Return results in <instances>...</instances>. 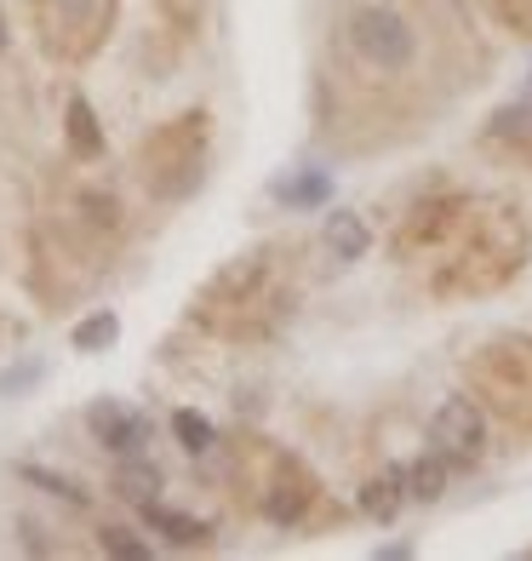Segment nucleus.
I'll use <instances>...</instances> for the list:
<instances>
[{"label": "nucleus", "instance_id": "1", "mask_svg": "<svg viewBox=\"0 0 532 561\" xmlns=\"http://www.w3.org/2000/svg\"><path fill=\"white\" fill-rule=\"evenodd\" d=\"M527 259V224L516 207H487L475 213L470 236L459 241V252L447 259V270H436V293L459 298V293H493L504 287Z\"/></svg>", "mask_w": 532, "mask_h": 561}, {"label": "nucleus", "instance_id": "2", "mask_svg": "<svg viewBox=\"0 0 532 561\" xmlns=\"http://www.w3.org/2000/svg\"><path fill=\"white\" fill-rule=\"evenodd\" d=\"M338 46L372 75H407L418 64V23L395 0H355L338 18Z\"/></svg>", "mask_w": 532, "mask_h": 561}, {"label": "nucleus", "instance_id": "3", "mask_svg": "<svg viewBox=\"0 0 532 561\" xmlns=\"http://www.w3.org/2000/svg\"><path fill=\"white\" fill-rule=\"evenodd\" d=\"M207 133H212L207 110H189V115H177L172 126H161V133H149L143 156H138L149 195L189 201L200 190V178H207Z\"/></svg>", "mask_w": 532, "mask_h": 561}, {"label": "nucleus", "instance_id": "4", "mask_svg": "<svg viewBox=\"0 0 532 561\" xmlns=\"http://www.w3.org/2000/svg\"><path fill=\"white\" fill-rule=\"evenodd\" d=\"M115 23V0H35V30L41 46L63 64H81L104 46Z\"/></svg>", "mask_w": 532, "mask_h": 561}, {"label": "nucleus", "instance_id": "5", "mask_svg": "<svg viewBox=\"0 0 532 561\" xmlns=\"http://www.w3.org/2000/svg\"><path fill=\"white\" fill-rule=\"evenodd\" d=\"M470 378L516 424H532V344L527 339H493V344H481L470 355Z\"/></svg>", "mask_w": 532, "mask_h": 561}, {"label": "nucleus", "instance_id": "6", "mask_svg": "<svg viewBox=\"0 0 532 561\" xmlns=\"http://www.w3.org/2000/svg\"><path fill=\"white\" fill-rule=\"evenodd\" d=\"M269 270H275L269 252H246V259L223 264V270L212 275V287L200 293V316L218 321V327H230L235 310H258V298H264V287H269Z\"/></svg>", "mask_w": 532, "mask_h": 561}, {"label": "nucleus", "instance_id": "7", "mask_svg": "<svg viewBox=\"0 0 532 561\" xmlns=\"http://www.w3.org/2000/svg\"><path fill=\"white\" fill-rule=\"evenodd\" d=\"M429 442L436 453H447L452 465H475L487 453V413L475 407V396H447L429 419Z\"/></svg>", "mask_w": 532, "mask_h": 561}, {"label": "nucleus", "instance_id": "8", "mask_svg": "<svg viewBox=\"0 0 532 561\" xmlns=\"http://www.w3.org/2000/svg\"><path fill=\"white\" fill-rule=\"evenodd\" d=\"M310 504H315V476L303 470L298 458H281V465H275V481L258 493V510L275 527H303Z\"/></svg>", "mask_w": 532, "mask_h": 561}, {"label": "nucleus", "instance_id": "9", "mask_svg": "<svg viewBox=\"0 0 532 561\" xmlns=\"http://www.w3.org/2000/svg\"><path fill=\"white\" fill-rule=\"evenodd\" d=\"M459 207H464V195H429L413 207L407 229H401V247H441L452 236V224H459Z\"/></svg>", "mask_w": 532, "mask_h": 561}, {"label": "nucleus", "instance_id": "10", "mask_svg": "<svg viewBox=\"0 0 532 561\" xmlns=\"http://www.w3.org/2000/svg\"><path fill=\"white\" fill-rule=\"evenodd\" d=\"M407 499H413V488H407V465H395V470H384V476H372L355 504H361L372 522H384V527H390V522L401 516V504H407Z\"/></svg>", "mask_w": 532, "mask_h": 561}, {"label": "nucleus", "instance_id": "11", "mask_svg": "<svg viewBox=\"0 0 532 561\" xmlns=\"http://www.w3.org/2000/svg\"><path fill=\"white\" fill-rule=\"evenodd\" d=\"M86 424H92V436L104 447H115V453H138V442H143V424L126 413V407H115V401H97L86 413Z\"/></svg>", "mask_w": 532, "mask_h": 561}, {"label": "nucleus", "instance_id": "12", "mask_svg": "<svg viewBox=\"0 0 532 561\" xmlns=\"http://www.w3.org/2000/svg\"><path fill=\"white\" fill-rule=\"evenodd\" d=\"M138 510H143V522L155 527V533H166L172 545H207V539H212V527H207V522L177 516V510H166L161 499H149V504H138Z\"/></svg>", "mask_w": 532, "mask_h": 561}, {"label": "nucleus", "instance_id": "13", "mask_svg": "<svg viewBox=\"0 0 532 561\" xmlns=\"http://www.w3.org/2000/svg\"><path fill=\"white\" fill-rule=\"evenodd\" d=\"M326 247H333L338 259H367L372 229L361 224V213H326Z\"/></svg>", "mask_w": 532, "mask_h": 561}, {"label": "nucleus", "instance_id": "14", "mask_svg": "<svg viewBox=\"0 0 532 561\" xmlns=\"http://www.w3.org/2000/svg\"><path fill=\"white\" fill-rule=\"evenodd\" d=\"M447 465H452L447 453H424V458H413V465H407V488H413V499L436 504V499L447 493V476H452Z\"/></svg>", "mask_w": 532, "mask_h": 561}, {"label": "nucleus", "instance_id": "15", "mask_svg": "<svg viewBox=\"0 0 532 561\" xmlns=\"http://www.w3.org/2000/svg\"><path fill=\"white\" fill-rule=\"evenodd\" d=\"M69 149H74L81 161L104 156V133H97V115H92L86 98H69Z\"/></svg>", "mask_w": 532, "mask_h": 561}, {"label": "nucleus", "instance_id": "16", "mask_svg": "<svg viewBox=\"0 0 532 561\" xmlns=\"http://www.w3.org/2000/svg\"><path fill=\"white\" fill-rule=\"evenodd\" d=\"M326 195H333V178L326 172H292L275 184V201H287V207H321Z\"/></svg>", "mask_w": 532, "mask_h": 561}, {"label": "nucleus", "instance_id": "17", "mask_svg": "<svg viewBox=\"0 0 532 561\" xmlns=\"http://www.w3.org/2000/svg\"><path fill=\"white\" fill-rule=\"evenodd\" d=\"M161 488V470L155 465H138V458H126V465L115 470V493L120 499H132V504H149Z\"/></svg>", "mask_w": 532, "mask_h": 561}, {"label": "nucleus", "instance_id": "18", "mask_svg": "<svg viewBox=\"0 0 532 561\" xmlns=\"http://www.w3.org/2000/svg\"><path fill=\"white\" fill-rule=\"evenodd\" d=\"M172 436H177V447L184 453H207L212 447V424L195 413V407H177L172 413Z\"/></svg>", "mask_w": 532, "mask_h": 561}, {"label": "nucleus", "instance_id": "19", "mask_svg": "<svg viewBox=\"0 0 532 561\" xmlns=\"http://www.w3.org/2000/svg\"><path fill=\"white\" fill-rule=\"evenodd\" d=\"M115 333H120V321L109 310H97V316H86L81 327H74V350H104V344H115Z\"/></svg>", "mask_w": 532, "mask_h": 561}, {"label": "nucleus", "instance_id": "20", "mask_svg": "<svg viewBox=\"0 0 532 561\" xmlns=\"http://www.w3.org/2000/svg\"><path fill=\"white\" fill-rule=\"evenodd\" d=\"M23 481H35V488H46V493H58V499H69V504H86V493L74 488L69 476H53V470H41V465H23Z\"/></svg>", "mask_w": 532, "mask_h": 561}, {"label": "nucleus", "instance_id": "21", "mask_svg": "<svg viewBox=\"0 0 532 561\" xmlns=\"http://www.w3.org/2000/svg\"><path fill=\"white\" fill-rule=\"evenodd\" d=\"M493 138H510V144H527V138H532V110H527V104H516V110H504V115L493 121Z\"/></svg>", "mask_w": 532, "mask_h": 561}, {"label": "nucleus", "instance_id": "22", "mask_svg": "<svg viewBox=\"0 0 532 561\" xmlns=\"http://www.w3.org/2000/svg\"><path fill=\"white\" fill-rule=\"evenodd\" d=\"M161 12L172 18V30L195 35V30H200V18H207V0H161Z\"/></svg>", "mask_w": 532, "mask_h": 561}, {"label": "nucleus", "instance_id": "23", "mask_svg": "<svg viewBox=\"0 0 532 561\" xmlns=\"http://www.w3.org/2000/svg\"><path fill=\"white\" fill-rule=\"evenodd\" d=\"M104 550H109V556H126V561H143V556H149V545L132 539L126 527H104Z\"/></svg>", "mask_w": 532, "mask_h": 561}, {"label": "nucleus", "instance_id": "24", "mask_svg": "<svg viewBox=\"0 0 532 561\" xmlns=\"http://www.w3.org/2000/svg\"><path fill=\"white\" fill-rule=\"evenodd\" d=\"M0 46H7V18H0Z\"/></svg>", "mask_w": 532, "mask_h": 561}]
</instances>
